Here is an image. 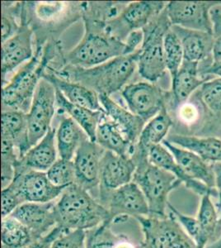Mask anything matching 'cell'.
Masks as SVG:
<instances>
[{
    "instance_id": "24",
    "label": "cell",
    "mask_w": 221,
    "mask_h": 248,
    "mask_svg": "<svg viewBox=\"0 0 221 248\" xmlns=\"http://www.w3.org/2000/svg\"><path fill=\"white\" fill-rule=\"evenodd\" d=\"M56 135V129L51 128L37 145L31 147L23 158L19 159L17 165L34 170L47 171L57 161Z\"/></svg>"
},
{
    "instance_id": "36",
    "label": "cell",
    "mask_w": 221,
    "mask_h": 248,
    "mask_svg": "<svg viewBox=\"0 0 221 248\" xmlns=\"http://www.w3.org/2000/svg\"><path fill=\"white\" fill-rule=\"evenodd\" d=\"M120 234L112 229V223L106 222L95 229L86 231L87 248H114Z\"/></svg>"
},
{
    "instance_id": "14",
    "label": "cell",
    "mask_w": 221,
    "mask_h": 248,
    "mask_svg": "<svg viewBox=\"0 0 221 248\" xmlns=\"http://www.w3.org/2000/svg\"><path fill=\"white\" fill-rule=\"evenodd\" d=\"M106 150L88 139L78 147L74 157L76 185L91 191L99 188L101 161Z\"/></svg>"
},
{
    "instance_id": "3",
    "label": "cell",
    "mask_w": 221,
    "mask_h": 248,
    "mask_svg": "<svg viewBox=\"0 0 221 248\" xmlns=\"http://www.w3.org/2000/svg\"><path fill=\"white\" fill-rule=\"evenodd\" d=\"M85 26L84 38L65 57L67 65L94 67L116 57L126 56L125 43L107 33L105 23L85 21Z\"/></svg>"
},
{
    "instance_id": "9",
    "label": "cell",
    "mask_w": 221,
    "mask_h": 248,
    "mask_svg": "<svg viewBox=\"0 0 221 248\" xmlns=\"http://www.w3.org/2000/svg\"><path fill=\"white\" fill-rule=\"evenodd\" d=\"M10 187L22 203H50L56 201L65 189L54 186L45 172L28 169L17 165Z\"/></svg>"
},
{
    "instance_id": "5",
    "label": "cell",
    "mask_w": 221,
    "mask_h": 248,
    "mask_svg": "<svg viewBox=\"0 0 221 248\" xmlns=\"http://www.w3.org/2000/svg\"><path fill=\"white\" fill-rule=\"evenodd\" d=\"M171 27L165 8L142 29L144 42L140 47L137 67L140 76L148 81L156 82L165 75L163 40Z\"/></svg>"
},
{
    "instance_id": "28",
    "label": "cell",
    "mask_w": 221,
    "mask_h": 248,
    "mask_svg": "<svg viewBox=\"0 0 221 248\" xmlns=\"http://www.w3.org/2000/svg\"><path fill=\"white\" fill-rule=\"evenodd\" d=\"M172 127L173 120L168 110L164 108L145 126L135 145L134 151L148 155L149 149L162 143Z\"/></svg>"
},
{
    "instance_id": "27",
    "label": "cell",
    "mask_w": 221,
    "mask_h": 248,
    "mask_svg": "<svg viewBox=\"0 0 221 248\" xmlns=\"http://www.w3.org/2000/svg\"><path fill=\"white\" fill-rule=\"evenodd\" d=\"M1 122V133L10 137L19 159L23 158L31 148L29 141L28 113L20 111H3Z\"/></svg>"
},
{
    "instance_id": "15",
    "label": "cell",
    "mask_w": 221,
    "mask_h": 248,
    "mask_svg": "<svg viewBox=\"0 0 221 248\" xmlns=\"http://www.w3.org/2000/svg\"><path fill=\"white\" fill-rule=\"evenodd\" d=\"M182 43L184 60L199 63V73L202 74L213 65L212 33L184 29L179 26H172Z\"/></svg>"
},
{
    "instance_id": "38",
    "label": "cell",
    "mask_w": 221,
    "mask_h": 248,
    "mask_svg": "<svg viewBox=\"0 0 221 248\" xmlns=\"http://www.w3.org/2000/svg\"><path fill=\"white\" fill-rule=\"evenodd\" d=\"M212 24L213 65L221 64V2H216L210 9Z\"/></svg>"
},
{
    "instance_id": "2",
    "label": "cell",
    "mask_w": 221,
    "mask_h": 248,
    "mask_svg": "<svg viewBox=\"0 0 221 248\" xmlns=\"http://www.w3.org/2000/svg\"><path fill=\"white\" fill-rule=\"evenodd\" d=\"M55 213L57 226L66 231H88L106 222L112 223L106 208L76 184L65 188L56 200Z\"/></svg>"
},
{
    "instance_id": "26",
    "label": "cell",
    "mask_w": 221,
    "mask_h": 248,
    "mask_svg": "<svg viewBox=\"0 0 221 248\" xmlns=\"http://www.w3.org/2000/svg\"><path fill=\"white\" fill-rule=\"evenodd\" d=\"M56 105L63 112L68 113L86 133L90 141L96 142L98 125L106 118V113L93 111L87 108L72 104L60 91L56 90Z\"/></svg>"
},
{
    "instance_id": "8",
    "label": "cell",
    "mask_w": 221,
    "mask_h": 248,
    "mask_svg": "<svg viewBox=\"0 0 221 248\" xmlns=\"http://www.w3.org/2000/svg\"><path fill=\"white\" fill-rule=\"evenodd\" d=\"M98 201L106 208L112 223H124L130 217L149 215V209L143 192L132 181L118 189L98 195Z\"/></svg>"
},
{
    "instance_id": "41",
    "label": "cell",
    "mask_w": 221,
    "mask_h": 248,
    "mask_svg": "<svg viewBox=\"0 0 221 248\" xmlns=\"http://www.w3.org/2000/svg\"><path fill=\"white\" fill-rule=\"evenodd\" d=\"M1 23H1L2 43L13 37L21 29V27H18L16 23L14 14L11 11H7L5 8H3V10H2Z\"/></svg>"
},
{
    "instance_id": "22",
    "label": "cell",
    "mask_w": 221,
    "mask_h": 248,
    "mask_svg": "<svg viewBox=\"0 0 221 248\" xmlns=\"http://www.w3.org/2000/svg\"><path fill=\"white\" fill-rule=\"evenodd\" d=\"M42 78L52 84L72 104L105 113L100 104L98 93L95 91L76 82L62 78L52 71L50 73L44 72Z\"/></svg>"
},
{
    "instance_id": "44",
    "label": "cell",
    "mask_w": 221,
    "mask_h": 248,
    "mask_svg": "<svg viewBox=\"0 0 221 248\" xmlns=\"http://www.w3.org/2000/svg\"><path fill=\"white\" fill-rule=\"evenodd\" d=\"M213 173L215 175V189L217 192V201H216V209L218 210L220 216L221 215V162L211 163Z\"/></svg>"
},
{
    "instance_id": "43",
    "label": "cell",
    "mask_w": 221,
    "mask_h": 248,
    "mask_svg": "<svg viewBox=\"0 0 221 248\" xmlns=\"http://www.w3.org/2000/svg\"><path fill=\"white\" fill-rule=\"evenodd\" d=\"M144 42L143 30L133 31L127 36L124 43L126 45V55H131L138 51V46Z\"/></svg>"
},
{
    "instance_id": "42",
    "label": "cell",
    "mask_w": 221,
    "mask_h": 248,
    "mask_svg": "<svg viewBox=\"0 0 221 248\" xmlns=\"http://www.w3.org/2000/svg\"><path fill=\"white\" fill-rule=\"evenodd\" d=\"M65 232H66V230L62 229L59 226H56L55 229H52L49 233L45 235L44 237L34 241L33 243H31L30 245L23 248H51L55 240Z\"/></svg>"
},
{
    "instance_id": "16",
    "label": "cell",
    "mask_w": 221,
    "mask_h": 248,
    "mask_svg": "<svg viewBox=\"0 0 221 248\" xmlns=\"http://www.w3.org/2000/svg\"><path fill=\"white\" fill-rule=\"evenodd\" d=\"M136 165L132 157L105 151L101 161L98 195L118 189L133 181Z\"/></svg>"
},
{
    "instance_id": "30",
    "label": "cell",
    "mask_w": 221,
    "mask_h": 248,
    "mask_svg": "<svg viewBox=\"0 0 221 248\" xmlns=\"http://www.w3.org/2000/svg\"><path fill=\"white\" fill-rule=\"evenodd\" d=\"M96 142L104 150L126 157H132L135 149V145L125 138L112 120L106 121L103 119L98 125Z\"/></svg>"
},
{
    "instance_id": "32",
    "label": "cell",
    "mask_w": 221,
    "mask_h": 248,
    "mask_svg": "<svg viewBox=\"0 0 221 248\" xmlns=\"http://www.w3.org/2000/svg\"><path fill=\"white\" fill-rule=\"evenodd\" d=\"M2 248H23L33 243L30 230L12 216L2 218Z\"/></svg>"
},
{
    "instance_id": "37",
    "label": "cell",
    "mask_w": 221,
    "mask_h": 248,
    "mask_svg": "<svg viewBox=\"0 0 221 248\" xmlns=\"http://www.w3.org/2000/svg\"><path fill=\"white\" fill-rule=\"evenodd\" d=\"M168 214L175 217V219L178 222L186 233L195 243L197 248H202V231L197 218L189 215H183L171 203L168 205Z\"/></svg>"
},
{
    "instance_id": "18",
    "label": "cell",
    "mask_w": 221,
    "mask_h": 248,
    "mask_svg": "<svg viewBox=\"0 0 221 248\" xmlns=\"http://www.w3.org/2000/svg\"><path fill=\"white\" fill-rule=\"evenodd\" d=\"M32 30L27 25H22L19 31L2 43L1 72L2 80L6 76L26 61L34 57L32 51Z\"/></svg>"
},
{
    "instance_id": "12",
    "label": "cell",
    "mask_w": 221,
    "mask_h": 248,
    "mask_svg": "<svg viewBox=\"0 0 221 248\" xmlns=\"http://www.w3.org/2000/svg\"><path fill=\"white\" fill-rule=\"evenodd\" d=\"M122 96L132 113L148 122L166 108L169 92L150 83L138 82L124 88Z\"/></svg>"
},
{
    "instance_id": "40",
    "label": "cell",
    "mask_w": 221,
    "mask_h": 248,
    "mask_svg": "<svg viewBox=\"0 0 221 248\" xmlns=\"http://www.w3.org/2000/svg\"><path fill=\"white\" fill-rule=\"evenodd\" d=\"M1 201H2V218L9 217L21 204H23L17 194L10 187H7L5 189H2Z\"/></svg>"
},
{
    "instance_id": "23",
    "label": "cell",
    "mask_w": 221,
    "mask_h": 248,
    "mask_svg": "<svg viewBox=\"0 0 221 248\" xmlns=\"http://www.w3.org/2000/svg\"><path fill=\"white\" fill-rule=\"evenodd\" d=\"M98 96L106 116L111 118L112 121L131 143L136 145L146 122L118 105L110 98V96L106 94H98Z\"/></svg>"
},
{
    "instance_id": "45",
    "label": "cell",
    "mask_w": 221,
    "mask_h": 248,
    "mask_svg": "<svg viewBox=\"0 0 221 248\" xmlns=\"http://www.w3.org/2000/svg\"><path fill=\"white\" fill-rule=\"evenodd\" d=\"M202 78L206 80H210L214 78H221V64L211 65L208 70L202 74Z\"/></svg>"
},
{
    "instance_id": "35",
    "label": "cell",
    "mask_w": 221,
    "mask_h": 248,
    "mask_svg": "<svg viewBox=\"0 0 221 248\" xmlns=\"http://www.w3.org/2000/svg\"><path fill=\"white\" fill-rule=\"evenodd\" d=\"M197 91L202 102L221 122V78H214L205 82Z\"/></svg>"
},
{
    "instance_id": "10",
    "label": "cell",
    "mask_w": 221,
    "mask_h": 248,
    "mask_svg": "<svg viewBox=\"0 0 221 248\" xmlns=\"http://www.w3.org/2000/svg\"><path fill=\"white\" fill-rule=\"evenodd\" d=\"M166 2L136 1L127 4L115 19L105 23V31L123 42L132 31L142 29L162 13Z\"/></svg>"
},
{
    "instance_id": "17",
    "label": "cell",
    "mask_w": 221,
    "mask_h": 248,
    "mask_svg": "<svg viewBox=\"0 0 221 248\" xmlns=\"http://www.w3.org/2000/svg\"><path fill=\"white\" fill-rule=\"evenodd\" d=\"M55 202L24 203L10 216L27 227L36 241L49 233L57 226Z\"/></svg>"
},
{
    "instance_id": "1",
    "label": "cell",
    "mask_w": 221,
    "mask_h": 248,
    "mask_svg": "<svg viewBox=\"0 0 221 248\" xmlns=\"http://www.w3.org/2000/svg\"><path fill=\"white\" fill-rule=\"evenodd\" d=\"M140 48L131 55L120 56L94 67L82 68L67 65L59 77L84 85L98 94L111 95L122 89L137 67Z\"/></svg>"
},
{
    "instance_id": "4",
    "label": "cell",
    "mask_w": 221,
    "mask_h": 248,
    "mask_svg": "<svg viewBox=\"0 0 221 248\" xmlns=\"http://www.w3.org/2000/svg\"><path fill=\"white\" fill-rule=\"evenodd\" d=\"M136 165L133 181L143 192L151 217L168 216V196L182 183L176 176L165 170L154 166L148 158L134 160Z\"/></svg>"
},
{
    "instance_id": "48",
    "label": "cell",
    "mask_w": 221,
    "mask_h": 248,
    "mask_svg": "<svg viewBox=\"0 0 221 248\" xmlns=\"http://www.w3.org/2000/svg\"></svg>"
},
{
    "instance_id": "34",
    "label": "cell",
    "mask_w": 221,
    "mask_h": 248,
    "mask_svg": "<svg viewBox=\"0 0 221 248\" xmlns=\"http://www.w3.org/2000/svg\"><path fill=\"white\" fill-rule=\"evenodd\" d=\"M45 173L54 186L62 189H65L76 182L74 161L59 158Z\"/></svg>"
},
{
    "instance_id": "33",
    "label": "cell",
    "mask_w": 221,
    "mask_h": 248,
    "mask_svg": "<svg viewBox=\"0 0 221 248\" xmlns=\"http://www.w3.org/2000/svg\"><path fill=\"white\" fill-rule=\"evenodd\" d=\"M163 47L167 71L170 74L171 78L174 79L184 61V52L179 38L172 29L164 36Z\"/></svg>"
},
{
    "instance_id": "21",
    "label": "cell",
    "mask_w": 221,
    "mask_h": 248,
    "mask_svg": "<svg viewBox=\"0 0 221 248\" xmlns=\"http://www.w3.org/2000/svg\"><path fill=\"white\" fill-rule=\"evenodd\" d=\"M148 161L154 166L174 174L187 189H190L199 196L202 197L206 195H210L213 198H217L216 189H210L202 182L189 177L177 163L172 153L162 144L154 146L149 149Z\"/></svg>"
},
{
    "instance_id": "31",
    "label": "cell",
    "mask_w": 221,
    "mask_h": 248,
    "mask_svg": "<svg viewBox=\"0 0 221 248\" xmlns=\"http://www.w3.org/2000/svg\"><path fill=\"white\" fill-rule=\"evenodd\" d=\"M212 196L206 195L201 197L198 213V220L202 231V248L216 241L220 236V214L216 209V203L212 201Z\"/></svg>"
},
{
    "instance_id": "11",
    "label": "cell",
    "mask_w": 221,
    "mask_h": 248,
    "mask_svg": "<svg viewBox=\"0 0 221 248\" xmlns=\"http://www.w3.org/2000/svg\"><path fill=\"white\" fill-rule=\"evenodd\" d=\"M56 105V88L48 80L42 78L28 113L29 141L31 147L37 145L51 129Z\"/></svg>"
},
{
    "instance_id": "25",
    "label": "cell",
    "mask_w": 221,
    "mask_h": 248,
    "mask_svg": "<svg viewBox=\"0 0 221 248\" xmlns=\"http://www.w3.org/2000/svg\"><path fill=\"white\" fill-rule=\"evenodd\" d=\"M166 140L177 147L196 153L209 163L221 162V139L213 137H192L173 133Z\"/></svg>"
},
{
    "instance_id": "47",
    "label": "cell",
    "mask_w": 221,
    "mask_h": 248,
    "mask_svg": "<svg viewBox=\"0 0 221 248\" xmlns=\"http://www.w3.org/2000/svg\"><path fill=\"white\" fill-rule=\"evenodd\" d=\"M140 248H141V246H140Z\"/></svg>"
},
{
    "instance_id": "39",
    "label": "cell",
    "mask_w": 221,
    "mask_h": 248,
    "mask_svg": "<svg viewBox=\"0 0 221 248\" xmlns=\"http://www.w3.org/2000/svg\"><path fill=\"white\" fill-rule=\"evenodd\" d=\"M51 248H87L86 231H66L57 237Z\"/></svg>"
},
{
    "instance_id": "6",
    "label": "cell",
    "mask_w": 221,
    "mask_h": 248,
    "mask_svg": "<svg viewBox=\"0 0 221 248\" xmlns=\"http://www.w3.org/2000/svg\"><path fill=\"white\" fill-rule=\"evenodd\" d=\"M39 51L23 65L2 90L3 111H20L28 113L37 85L42 78L44 63L39 61Z\"/></svg>"
},
{
    "instance_id": "20",
    "label": "cell",
    "mask_w": 221,
    "mask_h": 248,
    "mask_svg": "<svg viewBox=\"0 0 221 248\" xmlns=\"http://www.w3.org/2000/svg\"><path fill=\"white\" fill-rule=\"evenodd\" d=\"M162 145L172 153L182 170L195 181H200L210 189H215V175L211 164L189 150L177 147L164 139Z\"/></svg>"
},
{
    "instance_id": "29",
    "label": "cell",
    "mask_w": 221,
    "mask_h": 248,
    "mask_svg": "<svg viewBox=\"0 0 221 248\" xmlns=\"http://www.w3.org/2000/svg\"><path fill=\"white\" fill-rule=\"evenodd\" d=\"M56 139L59 157L70 161H73L80 145L89 139L84 129L71 118H65L60 122Z\"/></svg>"
},
{
    "instance_id": "19",
    "label": "cell",
    "mask_w": 221,
    "mask_h": 248,
    "mask_svg": "<svg viewBox=\"0 0 221 248\" xmlns=\"http://www.w3.org/2000/svg\"><path fill=\"white\" fill-rule=\"evenodd\" d=\"M199 73V63L184 60L179 71L172 79V91L169 92L166 108L173 110L187 101L205 82Z\"/></svg>"
},
{
    "instance_id": "46",
    "label": "cell",
    "mask_w": 221,
    "mask_h": 248,
    "mask_svg": "<svg viewBox=\"0 0 221 248\" xmlns=\"http://www.w3.org/2000/svg\"><path fill=\"white\" fill-rule=\"evenodd\" d=\"M220 232H221V233H220L218 238L216 241H214L213 243L208 244L207 247L206 248H221V215L220 217Z\"/></svg>"
},
{
    "instance_id": "7",
    "label": "cell",
    "mask_w": 221,
    "mask_h": 248,
    "mask_svg": "<svg viewBox=\"0 0 221 248\" xmlns=\"http://www.w3.org/2000/svg\"><path fill=\"white\" fill-rule=\"evenodd\" d=\"M143 233L142 248H197L175 217L147 216L136 218Z\"/></svg>"
},
{
    "instance_id": "13",
    "label": "cell",
    "mask_w": 221,
    "mask_h": 248,
    "mask_svg": "<svg viewBox=\"0 0 221 248\" xmlns=\"http://www.w3.org/2000/svg\"><path fill=\"white\" fill-rule=\"evenodd\" d=\"M216 2L171 1L166 11L172 26L212 33L210 9Z\"/></svg>"
}]
</instances>
